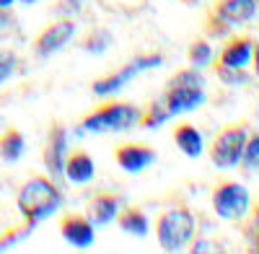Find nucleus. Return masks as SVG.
Segmentation results:
<instances>
[{
  "label": "nucleus",
  "mask_w": 259,
  "mask_h": 254,
  "mask_svg": "<svg viewBox=\"0 0 259 254\" xmlns=\"http://www.w3.org/2000/svg\"><path fill=\"white\" fill-rule=\"evenodd\" d=\"M16 205L21 210V216L26 218V223L36 226L41 221H47L50 216H55L60 205H62V192L55 179L50 177H31L29 182L21 184L18 195H16Z\"/></svg>",
  "instance_id": "obj_1"
},
{
  "label": "nucleus",
  "mask_w": 259,
  "mask_h": 254,
  "mask_svg": "<svg viewBox=\"0 0 259 254\" xmlns=\"http://www.w3.org/2000/svg\"><path fill=\"white\" fill-rule=\"evenodd\" d=\"M207 94H205V78L197 68H182L168 78L166 89L161 94V101L166 104V109L174 114H184V112H194L205 104Z\"/></svg>",
  "instance_id": "obj_2"
},
{
  "label": "nucleus",
  "mask_w": 259,
  "mask_h": 254,
  "mask_svg": "<svg viewBox=\"0 0 259 254\" xmlns=\"http://www.w3.org/2000/svg\"><path fill=\"white\" fill-rule=\"evenodd\" d=\"M140 107L130 101H104L101 107H96L94 112H89L83 117V122L78 124V133H94V135H104V133H127L133 127L140 124Z\"/></svg>",
  "instance_id": "obj_3"
},
{
  "label": "nucleus",
  "mask_w": 259,
  "mask_h": 254,
  "mask_svg": "<svg viewBox=\"0 0 259 254\" xmlns=\"http://www.w3.org/2000/svg\"><path fill=\"white\" fill-rule=\"evenodd\" d=\"M197 218L187 205H174L163 210L156 221V239L163 251H182L192 244Z\"/></svg>",
  "instance_id": "obj_4"
},
{
  "label": "nucleus",
  "mask_w": 259,
  "mask_h": 254,
  "mask_svg": "<svg viewBox=\"0 0 259 254\" xmlns=\"http://www.w3.org/2000/svg\"><path fill=\"white\" fill-rule=\"evenodd\" d=\"M254 16H256V0H218L205 18V34L226 36L231 29L249 24Z\"/></svg>",
  "instance_id": "obj_5"
},
{
  "label": "nucleus",
  "mask_w": 259,
  "mask_h": 254,
  "mask_svg": "<svg viewBox=\"0 0 259 254\" xmlns=\"http://www.w3.org/2000/svg\"><path fill=\"white\" fill-rule=\"evenodd\" d=\"M249 138V127L244 122H231L223 124L218 135L210 143V161L215 168H233L241 163L244 156V145Z\"/></svg>",
  "instance_id": "obj_6"
},
{
  "label": "nucleus",
  "mask_w": 259,
  "mask_h": 254,
  "mask_svg": "<svg viewBox=\"0 0 259 254\" xmlns=\"http://www.w3.org/2000/svg\"><path fill=\"white\" fill-rule=\"evenodd\" d=\"M212 210L218 213V218L236 223V221H244L251 210V195L249 189L233 179H223L215 184L212 189Z\"/></svg>",
  "instance_id": "obj_7"
},
{
  "label": "nucleus",
  "mask_w": 259,
  "mask_h": 254,
  "mask_svg": "<svg viewBox=\"0 0 259 254\" xmlns=\"http://www.w3.org/2000/svg\"><path fill=\"white\" fill-rule=\"evenodd\" d=\"M163 62V57L158 55V52H150V55H138L135 60H130L124 68H119L117 73H112V75H104V78H99V80H94V86H91V91L96 94V96H109V94H117L122 86H127L130 80H133L135 75H140V73H145V70H150V68H158Z\"/></svg>",
  "instance_id": "obj_8"
},
{
  "label": "nucleus",
  "mask_w": 259,
  "mask_h": 254,
  "mask_svg": "<svg viewBox=\"0 0 259 254\" xmlns=\"http://www.w3.org/2000/svg\"><path fill=\"white\" fill-rule=\"evenodd\" d=\"M68 140H70V133H68V124L62 119H55L50 124V133H47V143H45V151H41V161H45V168L47 174L57 182L62 179V168H65V158H68Z\"/></svg>",
  "instance_id": "obj_9"
},
{
  "label": "nucleus",
  "mask_w": 259,
  "mask_h": 254,
  "mask_svg": "<svg viewBox=\"0 0 259 254\" xmlns=\"http://www.w3.org/2000/svg\"><path fill=\"white\" fill-rule=\"evenodd\" d=\"M73 31H75V21L70 18H57L52 21L50 26H45L39 31L36 41H34V55L39 60H47L52 57L55 52H60L68 41L73 39Z\"/></svg>",
  "instance_id": "obj_10"
},
{
  "label": "nucleus",
  "mask_w": 259,
  "mask_h": 254,
  "mask_svg": "<svg viewBox=\"0 0 259 254\" xmlns=\"http://www.w3.org/2000/svg\"><path fill=\"white\" fill-rule=\"evenodd\" d=\"M114 161L122 172L140 174L156 163V148H150L148 143H119L114 148Z\"/></svg>",
  "instance_id": "obj_11"
},
{
  "label": "nucleus",
  "mask_w": 259,
  "mask_h": 254,
  "mask_svg": "<svg viewBox=\"0 0 259 254\" xmlns=\"http://www.w3.org/2000/svg\"><path fill=\"white\" fill-rule=\"evenodd\" d=\"M96 226L89 221V216L80 213H68L65 218H60V236L75 249H89L96 241Z\"/></svg>",
  "instance_id": "obj_12"
},
{
  "label": "nucleus",
  "mask_w": 259,
  "mask_h": 254,
  "mask_svg": "<svg viewBox=\"0 0 259 254\" xmlns=\"http://www.w3.org/2000/svg\"><path fill=\"white\" fill-rule=\"evenodd\" d=\"M251 52H254V39L246 34H236L226 39V45L218 52V62L221 65H231V68H249Z\"/></svg>",
  "instance_id": "obj_13"
},
{
  "label": "nucleus",
  "mask_w": 259,
  "mask_h": 254,
  "mask_svg": "<svg viewBox=\"0 0 259 254\" xmlns=\"http://www.w3.org/2000/svg\"><path fill=\"white\" fill-rule=\"evenodd\" d=\"M119 207H122L119 195L101 189V192H96V195L89 200V221H91L94 226H106V223H112V221L117 218Z\"/></svg>",
  "instance_id": "obj_14"
},
{
  "label": "nucleus",
  "mask_w": 259,
  "mask_h": 254,
  "mask_svg": "<svg viewBox=\"0 0 259 254\" xmlns=\"http://www.w3.org/2000/svg\"><path fill=\"white\" fill-rule=\"evenodd\" d=\"M96 174V166L94 158L83 151V148H75V151H68V158H65V168H62V177L68 179L70 184H85L91 182Z\"/></svg>",
  "instance_id": "obj_15"
},
{
  "label": "nucleus",
  "mask_w": 259,
  "mask_h": 254,
  "mask_svg": "<svg viewBox=\"0 0 259 254\" xmlns=\"http://www.w3.org/2000/svg\"><path fill=\"white\" fill-rule=\"evenodd\" d=\"M171 135H174L177 148H179L187 158H200V156H202L205 140H202V133H200L192 122H179Z\"/></svg>",
  "instance_id": "obj_16"
},
{
  "label": "nucleus",
  "mask_w": 259,
  "mask_h": 254,
  "mask_svg": "<svg viewBox=\"0 0 259 254\" xmlns=\"http://www.w3.org/2000/svg\"><path fill=\"white\" fill-rule=\"evenodd\" d=\"M114 221L119 223V228L124 231V234H133V236H140V239L150 234V218L135 205L119 207V213H117Z\"/></svg>",
  "instance_id": "obj_17"
},
{
  "label": "nucleus",
  "mask_w": 259,
  "mask_h": 254,
  "mask_svg": "<svg viewBox=\"0 0 259 254\" xmlns=\"http://www.w3.org/2000/svg\"><path fill=\"white\" fill-rule=\"evenodd\" d=\"M24 148H26V140H24V135H21V130H16V127H11V130H6L3 135H0V158H3L6 163H16L21 156H24Z\"/></svg>",
  "instance_id": "obj_18"
},
{
  "label": "nucleus",
  "mask_w": 259,
  "mask_h": 254,
  "mask_svg": "<svg viewBox=\"0 0 259 254\" xmlns=\"http://www.w3.org/2000/svg\"><path fill=\"white\" fill-rule=\"evenodd\" d=\"M168 119H171V112L166 109V104L161 99L150 101L145 107V112H140V127H145V130H158Z\"/></svg>",
  "instance_id": "obj_19"
},
{
  "label": "nucleus",
  "mask_w": 259,
  "mask_h": 254,
  "mask_svg": "<svg viewBox=\"0 0 259 254\" xmlns=\"http://www.w3.org/2000/svg\"><path fill=\"white\" fill-rule=\"evenodd\" d=\"M212 55H215V52H212V47H210V41L202 39V36L192 39V45H189V50H187L189 65H192V68H197V70L212 65Z\"/></svg>",
  "instance_id": "obj_20"
},
{
  "label": "nucleus",
  "mask_w": 259,
  "mask_h": 254,
  "mask_svg": "<svg viewBox=\"0 0 259 254\" xmlns=\"http://www.w3.org/2000/svg\"><path fill=\"white\" fill-rule=\"evenodd\" d=\"M80 47L85 52H91V55H104L106 50L112 47V34L104 31V29H96V31H91L89 36L80 41Z\"/></svg>",
  "instance_id": "obj_21"
},
{
  "label": "nucleus",
  "mask_w": 259,
  "mask_h": 254,
  "mask_svg": "<svg viewBox=\"0 0 259 254\" xmlns=\"http://www.w3.org/2000/svg\"><path fill=\"white\" fill-rule=\"evenodd\" d=\"M212 70L218 75L226 86H244L249 80L246 75V68H231V65H221V62H212Z\"/></svg>",
  "instance_id": "obj_22"
},
{
  "label": "nucleus",
  "mask_w": 259,
  "mask_h": 254,
  "mask_svg": "<svg viewBox=\"0 0 259 254\" xmlns=\"http://www.w3.org/2000/svg\"><path fill=\"white\" fill-rule=\"evenodd\" d=\"M241 166L246 172L259 168V135H249L246 145H244V156H241Z\"/></svg>",
  "instance_id": "obj_23"
},
{
  "label": "nucleus",
  "mask_w": 259,
  "mask_h": 254,
  "mask_svg": "<svg viewBox=\"0 0 259 254\" xmlns=\"http://www.w3.org/2000/svg\"><path fill=\"white\" fill-rule=\"evenodd\" d=\"M16 68H18V57L8 50H0V86L16 75Z\"/></svg>",
  "instance_id": "obj_24"
},
{
  "label": "nucleus",
  "mask_w": 259,
  "mask_h": 254,
  "mask_svg": "<svg viewBox=\"0 0 259 254\" xmlns=\"http://www.w3.org/2000/svg\"><path fill=\"white\" fill-rule=\"evenodd\" d=\"M246 239H249L251 249L259 251V207L254 210V218H251V223H249V228H246Z\"/></svg>",
  "instance_id": "obj_25"
},
{
  "label": "nucleus",
  "mask_w": 259,
  "mask_h": 254,
  "mask_svg": "<svg viewBox=\"0 0 259 254\" xmlns=\"http://www.w3.org/2000/svg\"><path fill=\"white\" fill-rule=\"evenodd\" d=\"M251 65H254V73L259 78V45H254V52H251Z\"/></svg>",
  "instance_id": "obj_26"
},
{
  "label": "nucleus",
  "mask_w": 259,
  "mask_h": 254,
  "mask_svg": "<svg viewBox=\"0 0 259 254\" xmlns=\"http://www.w3.org/2000/svg\"><path fill=\"white\" fill-rule=\"evenodd\" d=\"M16 3V0H0V11H6V8H11Z\"/></svg>",
  "instance_id": "obj_27"
},
{
  "label": "nucleus",
  "mask_w": 259,
  "mask_h": 254,
  "mask_svg": "<svg viewBox=\"0 0 259 254\" xmlns=\"http://www.w3.org/2000/svg\"><path fill=\"white\" fill-rule=\"evenodd\" d=\"M21 3H26V6H31V3H36V0H21Z\"/></svg>",
  "instance_id": "obj_28"
},
{
  "label": "nucleus",
  "mask_w": 259,
  "mask_h": 254,
  "mask_svg": "<svg viewBox=\"0 0 259 254\" xmlns=\"http://www.w3.org/2000/svg\"><path fill=\"white\" fill-rule=\"evenodd\" d=\"M184 3H197V0H184Z\"/></svg>",
  "instance_id": "obj_29"
},
{
  "label": "nucleus",
  "mask_w": 259,
  "mask_h": 254,
  "mask_svg": "<svg viewBox=\"0 0 259 254\" xmlns=\"http://www.w3.org/2000/svg\"><path fill=\"white\" fill-rule=\"evenodd\" d=\"M256 8H259V0H256Z\"/></svg>",
  "instance_id": "obj_30"
}]
</instances>
